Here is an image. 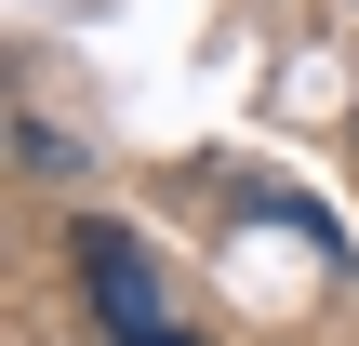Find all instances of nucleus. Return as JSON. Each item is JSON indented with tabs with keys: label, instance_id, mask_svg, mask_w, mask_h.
I'll use <instances>...</instances> for the list:
<instances>
[{
	"label": "nucleus",
	"instance_id": "obj_1",
	"mask_svg": "<svg viewBox=\"0 0 359 346\" xmlns=\"http://www.w3.org/2000/svg\"><path fill=\"white\" fill-rule=\"evenodd\" d=\"M80 280H93V307H107V333H120V346H200V333H173L160 267H147L120 227H93V240H80Z\"/></svg>",
	"mask_w": 359,
	"mask_h": 346
}]
</instances>
